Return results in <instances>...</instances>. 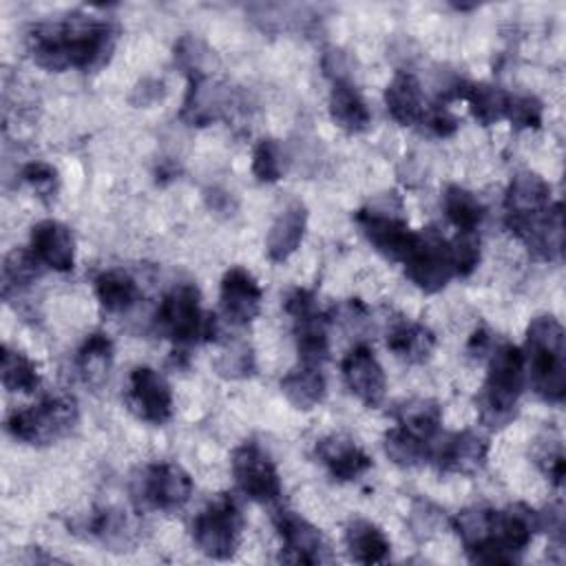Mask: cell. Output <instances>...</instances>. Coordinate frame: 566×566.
Wrapping results in <instances>:
<instances>
[{
	"instance_id": "obj_24",
	"label": "cell",
	"mask_w": 566,
	"mask_h": 566,
	"mask_svg": "<svg viewBox=\"0 0 566 566\" xmlns=\"http://www.w3.org/2000/svg\"><path fill=\"white\" fill-rule=\"evenodd\" d=\"M385 104L389 115L402 126H413L422 122L424 104H422L420 84L407 71H400L394 75V80L385 91Z\"/></svg>"
},
{
	"instance_id": "obj_7",
	"label": "cell",
	"mask_w": 566,
	"mask_h": 566,
	"mask_svg": "<svg viewBox=\"0 0 566 566\" xmlns=\"http://www.w3.org/2000/svg\"><path fill=\"white\" fill-rule=\"evenodd\" d=\"M241 511L230 493H219L192 522V537L199 551L212 559L234 555L241 539Z\"/></svg>"
},
{
	"instance_id": "obj_30",
	"label": "cell",
	"mask_w": 566,
	"mask_h": 566,
	"mask_svg": "<svg viewBox=\"0 0 566 566\" xmlns=\"http://www.w3.org/2000/svg\"><path fill=\"white\" fill-rule=\"evenodd\" d=\"M396 420L411 436L433 442L442 424V407L431 398H411L396 409Z\"/></svg>"
},
{
	"instance_id": "obj_33",
	"label": "cell",
	"mask_w": 566,
	"mask_h": 566,
	"mask_svg": "<svg viewBox=\"0 0 566 566\" xmlns=\"http://www.w3.org/2000/svg\"><path fill=\"white\" fill-rule=\"evenodd\" d=\"M493 522H495V511L486 506H469L453 517L451 526L458 533L469 557L489 542L493 533Z\"/></svg>"
},
{
	"instance_id": "obj_27",
	"label": "cell",
	"mask_w": 566,
	"mask_h": 566,
	"mask_svg": "<svg viewBox=\"0 0 566 566\" xmlns=\"http://www.w3.org/2000/svg\"><path fill=\"white\" fill-rule=\"evenodd\" d=\"M345 546L354 562L358 564H380L389 557V539L369 520H354L345 528Z\"/></svg>"
},
{
	"instance_id": "obj_43",
	"label": "cell",
	"mask_w": 566,
	"mask_h": 566,
	"mask_svg": "<svg viewBox=\"0 0 566 566\" xmlns=\"http://www.w3.org/2000/svg\"><path fill=\"white\" fill-rule=\"evenodd\" d=\"M22 179L35 188L40 197H49L57 190V170L46 161H31L22 168Z\"/></svg>"
},
{
	"instance_id": "obj_38",
	"label": "cell",
	"mask_w": 566,
	"mask_h": 566,
	"mask_svg": "<svg viewBox=\"0 0 566 566\" xmlns=\"http://www.w3.org/2000/svg\"><path fill=\"white\" fill-rule=\"evenodd\" d=\"M252 172L259 181L274 184L283 175V161H281V148L276 139L263 137L252 155Z\"/></svg>"
},
{
	"instance_id": "obj_44",
	"label": "cell",
	"mask_w": 566,
	"mask_h": 566,
	"mask_svg": "<svg viewBox=\"0 0 566 566\" xmlns=\"http://www.w3.org/2000/svg\"><path fill=\"white\" fill-rule=\"evenodd\" d=\"M420 124H424L427 130L433 133L436 137H449L458 130V117L447 106H440V104L424 108Z\"/></svg>"
},
{
	"instance_id": "obj_35",
	"label": "cell",
	"mask_w": 566,
	"mask_h": 566,
	"mask_svg": "<svg viewBox=\"0 0 566 566\" xmlns=\"http://www.w3.org/2000/svg\"><path fill=\"white\" fill-rule=\"evenodd\" d=\"M447 219L458 228V232H475L484 219V208L473 192L460 186H449L442 197Z\"/></svg>"
},
{
	"instance_id": "obj_5",
	"label": "cell",
	"mask_w": 566,
	"mask_h": 566,
	"mask_svg": "<svg viewBox=\"0 0 566 566\" xmlns=\"http://www.w3.org/2000/svg\"><path fill=\"white\" fill-rule=\"evenodd\" d=\"M77 422V402L71 396H51L38 405L13 411L7 418V431L27 444H51Z\"/></svg>"
},
{
	"instance_id": "obj_15",
	"label": "cell",
	"mask_w": 566,
	"mask_h": 566,
	"mask_svg": "<svg viewBox=\"0 0 566 566\" xmlns=\"http://www.w3.org/2000/svg\"><path fill=\"white\" fill-rule=\"evenodd\" d=\"M551 208V186L531 170L517 172L504 195L506 228L517 237L531 221Z\"/></svg>"
},
{
	"instance_id": "obj_18",
	"label": "cell",
	"mask_w": 566,
	"mask_h": 566,
	"mask_svg": "<svg viewBox=\"0 0 566 566\" xmlns=\"http://www.w3.org/2000/svg\"><path fill=\"white\" fill-rule=\"evenodd\" d=\"M31 252L42 268L53 272H69L75 263V241L62 221L44 219L31 228Z\"/></svg>"
},
{
	"instance_id": "obj_11",
	"label": "cell",
	"mask_w": 566,
	"mask_h": 566,
	"mask_svg": "<svg viewBox=\"0 0 566 566\" xmlns=\"http://www.w3.org/2000/svg\"><path fill=\"white\" fill-rule=\"evenodd\" d=\"M135 493L139 504L148 509L177 511L190 500L192 480L181 467L172 462H157L144 469Z\"/></svg>"
},
{
	"instance_id": "obj_34",
	"label": "cell",
	"mask_w": 566,
	"mask_h": 566,
	"mask_svg": "<svg viewBox=\"0 0 566 566\" xmlns=\"http://www.w3.org/2000/svg\"><path fill=\"white\" fill-rule=\"evenodd\" d=\"M42 272L40 261L31 252V248H15L4 256L2 263V296L11 298V294L29 287Z\"/></svg>"
},
{
	"instance_id": "obj_45",
	"label": "cell",
	"mask_w": 566,
	"mask_h": 566,
	"mask_svg": "<svg viewBox=\"0 0 566 566\" xmlns=\"http://www.w3.org/2000/svg\"><path fill=\"white\" fill-rule=\"evenodd\" d=\"M489 349H491V334H489L484 327L475 329V332L471 334V340H469V352H471V356H482V354L489 352Z\"/></svg>"
},
{
	"instance_id": "obj_21",
	"label": "cell",
	"mask_w": 566,
	"mask_h": 566,
	"mask_svg": "<svg viewBox=\"0 0 566 566\" xmlns=\"http://www.w3.org/2000/svg\"><path fill=\"white\" fill-rule=\"evenodd\" d=\"M305 226H307V208L303 201L294 199L290 201L279 217L274 219V223L268 230L265 237V252L274 263L285 261L290 254L296 252V248L303 241L305 234Z\"/></svg>"
},
{
	"instance_id": "obj_26",
	"label": "cell",
	"mask_w": 566,
	"mask_h": 566,
	"mask_svg": "<svg viewBox=\"0 0 566 566\" xmlns=\"http://www.w3.org/2000/svg\"><path fill=\"white\" fill-rule=\"evenodd\" d=\"M329 117L347 133H363L371 124L367 102L349 80L334 82L329 93Z\"/></svg>"
},
{
	"instance_id": "obj_1",
	"label": "cell",
	"mask_w": 566,
	"mask_h": 566,
	"mask_svg": "<svg viewBox=\"0 0 566 566\" xmlns=\"http://www.w3.org/2000/svg\"><path fill=\"white\" fill-rule=\"evenodd\" d=\"M117 29L113 22L71 13L60 22H40L29 31V51L38 66L46 71L102 66L115 46Z\"/></svg>"
},
{
	"instance_id": "obj_42",
	"label": "cell",
	"mask_w": 566,
	"mask_h": 566,
	"mask_svg": "<svg viewBox=\"0 0 566 566\" xmlns=\"http://www.w3.org/2000/svg\"><path fill=\"white\" fill-rule=\"evenodd\" d=\"M535 458H537V464L544 471V475L555 486H562V482H564V462L566 460H564V451H562L559 440H555V442H548V440L539 442V449H537Z\"/></svg>"
},
{
	"instance_id": "obj_4",
	"label": "cell",
	"mask_w": 566,
	"mask_h": 566,
	"mask_svg": "<svg viewBox=\"0 0 566 566\" xmlns=\"http://www.w3.org/2000/svg\"><path fill=\"white\" fill-rule=\"evenodd\" d=\"M155 327L161 336L179 345H188L197 340H212L217 334V318L201 312L197 285L179 283L161 298Z\"/></svg>"
},
{
	"instance_id": "obj_28",
	"label": "cell",
	"mask_w": 566,
	"mask_h": 566,
	"mask_svg": "<svg viewBox=\"0 0 566 566\" xmlns=\"http://www.w3.org/2000/svg\"><path fill=\"white\" fill-rule=\"evenodd\" d=\"M221 106H223V95L219 86L210 77H206V73L192 75L181 117L190 126H206L219 115Z\"/></svg>"
},
{
	"instance_id": "obj_23",
	"label": "cell",
	"mask_w": 566,
	"mask_h": 566,
	"mask_svg": "<svg viewBox=\"0 0 566 566\" xmlns=\"http://www.w3.org/2000/svg\"><path fill=\"white\" fill-rule=\"evenodd\" d=\"M436 345V336L429 327L416 321L398 318L387 332V347L407 363H424Z\"/></svg>"
},
{
	"instance_id": "obj_19",
	"label": "cell",
	"mask_w": 566,
	"mask_h": 566,
	"mask_svg": "<svg viewBox=\"0 0 566 566\" xmlns=\"http://www.w3.org/2000/svg\"><path fill=\"white\" fill-rule=\"evenodd\" d=\"M261 287L243 268H230L221 279V307L234 325L250 323L261 310Z\"/></svg>"
},
{
	"instance_id": "obj_17",
	"label": "cell",
	"mask_w": 566,
	"mask_h": 566,
	"mask_svg": "<svg viewBox=\"0 0 566 566\" xmlns=\"http://www.w3.org/2000/svg\"><path fill=\"white\" fill-rule=\"evenodd\" d=\"M343 378L349 391L367 407H378L385 398V371L367 345H354L343 358Z\"/></svg>"
},
{
	"instance_id": "obj_39",
	"label": "cell",
	"mask_w": 566,
	"mask_h": 566,
	"mask_svg": "<svg viewBox=\"0 0 566 566\" xmlns=\"http://www.w3.org/2000/svg\"><path fill=\"white\" fill-rule=\"evenodd\" d=\"M449 250H451V263H453V272L458 276H469L478 261H480V239L475 232H458L451 241H449Z\"/></svg>"
},
{
	"instance_id": "obj_16",
	"label": "cell",
	"mask_w": 566,
	"mask_h": 566,
	"mask_svg": "<svg viewBox=\"0 0 566 566\" xmlns=\"http://www.w3.org/2000/svg\"><path fill=\"white\" fill-rule=\"evenodd\" d=\"M489 453V440L471 429L444 436L440 442L431 444L429 462H433L444 473L469 475L484 467Z\"/></svg>"
},
{
	"instance_id": "obj_12",
	"label": "cell",
	"mask_w": 566,
	"mask_h": 566,
	"mask_svg": "<svg viewBox=\"0 0 566 566\" xmlns=\"http://www.w3.org/2000/svg\"><path fill=\"white\" fill-rule=\"evenodd\" d=\"M356 223L360 226L367 241L387 259L400 261L409 252L416 232L400 217V210L387 206H367L356 212Z\"/></svg>"
},
{
	"instance_id": "obj_37",
	"label": "cell",
	"mask_w": 566,
	"mask_h": 566,
	"mask_svg": "<svg viewBox=\"0 0 566 566\" xmlns=\"http://www.w3.org/2000/svg\"><path fill=\"white\" fill-rule=\"evenodd\" d=\"M431 444L418 436H411L409 431L394 427L385 433L382 447L385 453L398 464V467H418L429 460L431 455Z\"/></svg>"
},
{
	"instance_id": "obj_36",
	"label": "cell",
	"mask_w": 566,
	"mask_h": 566,
	"mask_svg": "<svg viewBox=\"0 0 566 566\" xmlns=\"http://www.w3.org/2000/svg\"><path fill=\"white\" fill-rule=\"evenodd\" d=\"M0 376L7 391L31 394L40 385L35 365L22 352H15L7 345H2L0 349Z\"/></svg>"
},
{
	"instance_id": "obj_40",
	"label": "cell",
	"mask_w": 566,
	"mask_h": 566,
	"mask_svg": "<svg viewBox=\"0 0 566 566\" xmlns=\"http://www.w3.org/2000/svg\"><path fill=\"white\" fill-rule=\"evenodd\" d=\"M504 117L515 128H539V124H542V102L535 95H509Z\"/></svg>"
},
{
	"instance_id": "obj_32",
	"label": "cell",
	"mask_w": 566,
	"mask_h": 566,
	"mask_svg": "<svg viewBox=\"0 0 566 566\" xmlns=\"http://www.w3.org/2000/svg\"><path fill=\"white\" fill-rule=\"evenodd\" d=\"M95 294L106 312H126L137 303L139 290L133 276L122 270H108L97 274Z\"/></svg>"
},
{
	"instance_id": "obj_31",
	"label": "cell",
	"mask_w": 566,
	"mask_h": 566,
	"mask_svg": "<svg viewBox=\"0 0 566 566\" xmlns=\"http://www.w3.org/2000/svg\"><path fill=\"white\" fill-rule=\"evenodd\" d=\"M111 365H113V340L102 332H93L91 336H86V340L77 352V371L82 380L86 385L99 387L108 378Z\"/></svg>"
},
{
	"instance_id": "obj_6",
	"label": "cell",
	"mask_w": 566,
	"mask_h": 566,
	"mask_svg": "<svg viewBox=\"0 0 566 566\" xmlns=\"http://www.w3.org/2000/svg\"><path fill=\"white\" fill-rule=\"evenodd\" d=\"M537 531V511L526 504H513L504 511H495L489 542L469 559L475 564H515Z\"/></svg>"
},
{
	"instance_id": "obj_14",
	"label": "cell",
	"mask_w": 566,
	"mask_h": 566,
	"mask_svg": "<svg viewBox=\"0 0 566 566\" xmlns=\"http://www.w3.org/2000/svg\"><path fill=\"white\" fill-rule=\"evenodd\" d=\"M126 405L139 420L150 424H164L172 416L170 385L153 367H135L128 378Z\"/></svg>"
},
{
	"instance_id": "obj_8",
	"label": "cell",
	"mask_w": 566,
	"mask_h": 566,
	"mask_svg": "<svg viewBox=\"0 0 566 566\" xmlns=\"http://www.w3.org/2000/svg\"><path fill=\"white\" fill-rule=\"evenodd\" d=\"M285 312L294 323V338L301 363L318 367L323 360H327L329 354V316L318 310L314 294L301 287L292 290L285 298Z\"/></svg>"
},
{
	"instance_id": "obj_25",
	"label": "cell",
	"mask_w": 566,
	"mask_h": 566,
	"mask_svg": "<svg viewBox=\"0 0 566 566\" xmlns=\"http://www.w3.org/2000/svg\"><path fill=\"white\" fill-rule=\"evenodd\" d=\"M509 95L504 88L489 82H458L453 86V97H462L469 102L471 115L482 124L491 126L504 117Z\"/></svg>"
},
{
	"instance_id": "obj_41",
	"label": "cell",
	"mask_w": 566,
	"mask_h": 566,
	"mask_svg": "<svg viewBox=\"0 0 566 566\" xmlns=\"http://www.w3.org/2000/svg\"><path fill=\"white\" fill-rule=\"evenodd\" d=\"M217 371L226 378H245L254 371V356L250 345L237 343L217 360Z\"/></svg>"
},
{
	"instance_id": "obj_29",
	"label": "cell",
	"mask_w": 566,
	"mask_h": 566,
	"mask_svg": "<svg viewBox=\"0 0 566 566\" xmlns=\"http://www.w3.org/2000/svg\"><path fill=\"white\" fill-rule=\"evenodd\" d=\"M281 391L296 409L307 411L325 398V378L318 367L301 363L281 378Z\"/></svg>"
},
{
	"instance_id": "obj_10",
	"label": "cell",
	"mask_w": 566,
	"mask_h": 566,
	"mask_svg": "<svg viewBox=\"0 0 566 566\" xmlns=\"http://www.w3.org/2000/svg\"><path fill=\"white\" fill-rule=\"evenodd\" d=\"M232 475L243 495L268 504L281 495V480L274 462L256 442H243L232 453Z\"/></svg>"
},
{
	"instance_id": "obj_22",
	"label": "cell",
	"mask_w": 566,
	"mask_h": 566,
	"mask_svg": "<svg viewBox=\"0 0 566 566\" xmlns=\"http://www.w3.org/2000/svg\"><path fill=\"white\" fill-rule=\"evenodd\" d=\"M517 239L526 243V248L544 261H555L564 250V212L562 203H551V208L528 223Z\"/></svg>"
},
{
	"instance_id": "obj_9",
	"label": "cell",
	"mask_w": 566,
	"mask_h": 566,
	"mask_svg": "<svg viewBox=\"0 0 566 566\" xmlns=\"http://www.w3.org/2000/svg\"><path fill=\"white\" fill-rule=\"evenodd\" d=\"M407 276L422 290V292H438L442 290L449 279L455 274L451 263L449 241L433 228L424 232H416V239L409 252L402 259Z\"/></svg>"
},
{
	"instance_id": "obj_3",
	"label": "cell",
	"mask_w": 566,
	"mask_h": 566,
	"mask_svg": "<svg viewBox=\"0 0 566 566\" xmlns=\"http://www.w3.org/2000/svg\"><path fill=\"white\" fill-rule=\"evenodd\" d=\"M526 365L520 347L502 343L489 358V371L482 387L480 420L489 429L506 427L517 413V400L524 387Z\"/></svg>"
},
{
	"instance_id": "obj_20",
	"label": "cell",
	"mask_w": 566,
	"mask_h": 566,
	"mask_svg": "<svg viewBox=\"0 0 566 566\" xmlns=\"http://www.w3.org/2000/svg\"><path fill=\"white\" fill-rule=\"evenodd\" d=\"M316 455L327 467L329 475L340 482H349L360 478L371 467V458L343 433L325 436L316 442Z\"/></svg>"
},
{
	"instance_id": "obj_13",
	"label": "cell",
	"mask_w": 566,
	"mask_h": 566,
	"mask_svg": "<svg viewBox=\"0 0 566 566\" xmlns=\"http://www.w3.org/2000/svg\"><path fill=\"white\" fill-rule=\"evenodd\" d=\"M276 531L283 539L279 559L285 564H325L332 553L323 533L292 511H279L274 517Z\"/></svg>"
},
{
	"instance_id": "obj_2",
	"label": "cell",
	"mask_w": 566,
	"mask_h": 566,
	"mask_svg": "<svg viewBox=\"0 0 566 566\" xmlns=\"http://www.w3.org/2000/svg\"><path fill=\"white\" fill-rule=\"evenodd\" d=\"M524 365L531 385L546 402H562L566 396V336L562 323L542 314L528 323Z\"/></svg>"
}]
</instances>
